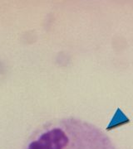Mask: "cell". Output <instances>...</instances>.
I'll return each mask as SVG.
<instances>
[{
  "label": "cell",
  "mask_w": 133,
  "mask_h": 149,
  "mask_svg": "<svg viewBox=\"0 0 133 149\" xmlns=\"http://www.w3.org/2000/svg\"><path fill=\"white\" fill-rule=\"evenodd\" d=\"M24 149H117L111 139L91 123L77 118L53 119L32 133Z\"/></svg>",
  "instance_id": "obj_1"
}]
</instances>
